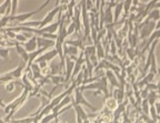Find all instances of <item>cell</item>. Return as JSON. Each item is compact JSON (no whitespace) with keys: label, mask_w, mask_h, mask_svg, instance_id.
<instances>
[{"label":"cell","mask_w":160,"mask_h":123,"mask_svg":"<svg viewBox=\"0 0 160 123\" xmlns=\"http://www.w3.org/2000/svg\"><path fill=\"white\" fill-rule=\"evenodd\" d=\"M29 93H30V91L28 90V89H25L23 92L21 93V96L18 97L16 100H13L12 102H10L9 104L6 106V108L3 109V112H5V114H7V116H6V121H7V122H10V121H11V118L13 116L15 112L20 108V106H22L23 103H25V101L28 99Z\"/></svg>","instance_id":"obj_1"},{"label":"cell","mask_w":160,"mask_h":123,"mask_svg":"<svg viewBox=\"0 0 160 123\" xmlns=\"http://www.w3.org/2000/svg\"><path fill=\"white\" fill-rule=\"evenodd\" d=\"M73 93H75V96L72 97V102H71L72 104H78V106H81V104H82V106H88L91 111H97V108H95L91 103H89L87 100H86L85 97H83V94H82V92L79 90L78 87L75 89Z\"/></svg>","instance_id":"obj_2"},{"label":"cell","mask_w":160,"mask_h":123,"mask_svg":"<svg viewBox=\"0 0 160 123\" xmlns=\"http://www.w3.org/2000/svg\"><path fill=\"white\" fill-rule=\"evenodd\" d=\"M60 10H61V6H56V7L53 8L52 10H50L49 12H48L47 15H46V17L43 18L42 20L40 21V27H39V29H40V28L46 27V26L50 25V23L52 22V20L55 19V17L57 16V13H59Z\"/></svg>","instance_id":"obj_3"},{"label":"cell","mask_w":160,"mask_h":123,"mask_svg":"<svg viewBox=\"0 0 160 123\" xmlns=\"http://www.w3.org/2000/svg\"><path fill=\"white\" fill-rule=\"evenodd\" d=\"M66 61V70H65V82H68V81L71 79V75H72V71L73 68H75V63L76 61L71 60L69 57H66L65 58Z\"/></svg>","instance_id":"obj_4"},{"label":"cell","mask_w":160,"mask_h":123,"mask_svg":"<svg viewBox=\"0 0 160 123\" xmlns=\"http://www.w3.org/2000/svg\"><path fill=\"white\" fill-rule=\"evenodd\" d=\"M57 55H58L57 50H56V49H52V50L48 51V52H45L43 54L40 55L35 62L39 63V62H43V61H45V62H49V61H51L55 57H57Z\"/></svg>","instance_id":"obj_5"},{"label":"cell","mask_w":160,"mask_h":123,"mask_svg":"<svg viewBox=\"0 0 160 123\" xmlns=\"http://www.w3.org/2000/svg\"><path fill=\"white\" fill-rule=\"evenodd\" d=\"M105 75H106V78L108 79V82H109L112 87H115V88H120V87H121L120 86L119 81H118V79H117V75H116L111 70L106 69Z\"/></svg>","instance_id":"obj_6"},{"label":"cell","mask_w":160,"mask_h":123,"mask_svg":"<svg viewBox=\"0 0 160 123\" xmlns=\"http://www.w3.org/2000/svg\"><path fill=\"white\" fill-rule=\"evenodd\" d=\"M23 48L27 50V52H33V51L37 50L38 48V43H37V37H31L29 38V40L27 41L26 43H23Z\"/></svg>","instance_id":"obj_7"},{"label":"cell","mask_w":160,"mask_h":123,"mask_svg":"<svg viewBox=\"0 0 160 123\" xmlns=\"http://www.w3.org/2000/svg\"><path fill=\"white\" fill-rule=\"evenodd\" d=\"M59 25H60V21H56V22L50 23V25L46 26V27H43V28H40V31L42 33H53V35H55L58 29H59ZM38 29H39V28H38Z\"/></svg>","instance_id":"obj_8"},{"label":"cell","mask_w":160,"mask_h":123,"mask_svg":"<svg viewBox=\"0 0 160 123\" xmlns=\"http://www.w3.org/2000/svg\"><path fill=\"white\" fill-rule=\"evenodd\" d=\"M37 43H38V48H50V47H53L56 43L55 40H50V39H46L42 37H37Z\"/></svg>","instance_id":"obj_9"},{"label":"cell","mask_w":160,"mask_h":123,"mask_svg":"<svg viewBox=\"0 0 160 123\" xmlns=\"http://www.w3.org/2000/svg\"><path fill=\"white\" fill-rule=\"evenodd\" d=\"M15 48H16V50H17L18 54L22 58L23 62L28 63V61H29V52H27V50L23 48V45H21L19 42H17V43H16V45H15Z\"/></svg>","instance_id":"obj_10"},{"label":"cell","mask_w":160,"mask_h":123,"mask_svg":"<svg viewBox=\"0 0 160 123\" xmlns=\"http://www.w3.org/2000/svg\"><path fill=\"white\" fill-rule=\"evenodd\" d=\"M123 11V2H118L115 6V10H113V25L118 23L120 17H121V13Z\"/></svg>","instance_id":"obj_11"},{"label":"cell","mask_w":160,"mask_h":123,"mask_svg":"<svg viewBox=\"0 0 160 123\" xmlns=\"http://www.w3.org/2000/svg\"><path fill=\"white\" fill-rule=\"evenodd\" d=\"M113 98L117 100L118 104L122 103L125 101V90H123V87H120V88H116L113 90Z\"/></svg>","instance_id":"obj_12"},{"label":"cell","mask_w":160,"mask_h":123,"mask_svg":"<svg viewBox=\"0 0 160 123\" xmlns=\"http://www.w3.org/2000/svg\"><path fill=\"white\" fill-rule=\"evenodd\" d=\"M128 101H125V103H120V104H118L117 109H116L115 111H113V121H118L120 119V116H121V114H123V112L126 111V103H127Z\"/></svg>","instance_id":"obj_13"},{"label":"cell","mask_w":160,"mask_h":123,"mask_svg":"<svg viewBox=\"0 0 160 123\" xmlns=\"http://www.w3.org/2000/svg\"><path fill=\"white\" fill-rule=\"evenodd\" d=\"M95 45H96V54H97L98 59H99V60H103L106 57V51L102 45V42H101V41H97V42L95 43Z\"/></svg>","instance_id":"obj_14"},{"label":"cell","mask_w":160,"mask_h":123,"mask_svg":"<svg viewBox=\"0 0 160 123\" xmlns=\"http://www.w3.org/2000/svg\"><path fill=\"white\" fill-rule=\"evenodd\" d=\"M99 81H100L99 91L105 94L106 98H108V97H109V90H108V79L106 78V75H103V77H101V78H100Z\"/></svg>","instance_id":"obj_15"},{"label":"cell","mask_w":160,"mask_h":123,"mask_svg":"<svg viewBox=\"0 0 160 123\" xmlns=\"http://www.w3.org/2000/svg\"><path fill=\"white\" fill-rule=\"evenodd\" d=\"M118 106V102L117 100H116L113 97H108V98H106V109L109 111H115L116 109H117Z\"/></svg>","instance_id":"obj_16"},{"label":"cell","mask_w":160,"mask_h":123,"mask_svg":"<svg viewBox=\"0 0 160 123\" xmlns=\"http://www.w3.org/2000/svg\"><path fill=\"white\" fill-rule=\"evenodd\" d=\"M146 19L157 22V21L160 19V10H159V9H157V8H153L152 10L148 13V16H147V18H146Z\"/></svg>","instance_id":"obj_17"},{"label":"cell","mask_w":160,"mask_h":123,"mask_svg":"<svg viewBox=\"0 0 160 123\" xmlns=\"http://www.w3.org/2000/svg\"><path fill=\"white\" fill-rule=\"evenodd\" d=\"M72 106L75 108V110H76V114H77L78 116H80L82 120H87V119L89 118V116H88L87 113L85 112V110H83L81 106H78V104H72Z\"/></svg>","instance_id":"obj_18"},{"label":"cell","mask_w":160,"mask_h":123,"mask_svg":"<svg viewBox=\"0 0 160 123\" xmlns=\"http://www.w3.org/2000/svg\"><path fill=\"white\" fill-rule=\"evenodd\" d=\"M16 86H20V87H22L23 88V84L22 83H20V82H15V81H9V82H7L5 84V90L6 92H12L13 90H15Z\"/></svg>","instance_id":"obj_19"},{"label":"cell","mask_w":160,"mask_h":123,"mask_svg":"<svg viewBox=\"0 0 160 123\" xmlns=\"http://www.w3.org/2000/svg\"><path fill=\"white\" fill-rule=\"evenodd\" d=\"M50 81L55 84V86H60L65 82V77H61V75H50Z\"/></svg>","instance_id":"obj_20"},{"label":"cell","mask_w":160,"mask_h":123,"mask_svg":"<svg viewBox=\"0 0 160 123\" xmlns=\"http://www.w3.org/2000/svg\"><path fill=\"white\" fill-rule=\"evenodd\" d=\"M150 72L153 73V74H157L158 71H157V63H156V55L155 52L151 54V63H150Z\"/></svg>","instance_id":"obj_21"},{"label":"cell","mask_w":160,"mask_h":123,"mask_svg":"<svg viewBox=\"0 0 160 123\" xmlns=\"http://www.w3.org/2000/svg\"><path fill=\"white\" fill-rule=\"evenodd\" d=\"M132 6V0H125L123 1V11H125L126 16H128V13L130 12V9Z\"/></svg>","instance_id":"obj_22"},{"label":"cell","mask_w":160,"mask_h":123,"mask_svg":"<svg viewBox=\"0 0 160 123\" xmlns=\"http://www.w3.org/2000/svg\"><path fill=\"white\" fill-rule=\"evenodd\" d=\"M52 120H56V116H55L53 113H50V114H47V116H43L39 122L40 123H49L50 121H52Z\"/></svg>","instance_id":"obj_23"},{"label":"cell","mask_w":160,"mask_h":123,"mask_svg":"<svg viewBox=\"0 0 160 123\" xmlns=\"http://www.w3.org/2000/svg\"><path fill=\"white\" fill-rule=\"evenodd\" d=\"M148 100V103H149L150 106H153L156 103V100H157V94H156L155 92H150L149 96L146 98Z\"/></svg>","instance_id":"obj_24"},{"label":"cell","mask_w":160,"mask_h":123,"mask_svg":"<svg viewBox=\"0 0 160 123\" xmlns=\"http://www.w3.org/2000/svg\"><path fill=\"white\" fill-rule=\"evenodd\" d=\"M9 17L10 16H3L1 19H0V29L7 27L8 23H9Z\"/></svg>","instance_id":"obj_25"},{"label":"cell","mask_w":160,"mask_h":123,"mask_svg":"<svg viewBox=\"0 0 160 123\" xmlns=\"http://www.w3.org/2000/svg\"><path fill=\"white\" fill-rule=\"evenodd\" d=\"M142 111L145 112V116H149V111H150V104L148 103V100L146 99L145 101H142Z\"/></svg>","instance_id":"obj_26"},{"label":"cell","mask_w":160,"mask_h":123,"mask_svg":"<svg viewBox=\"0 0 160 123\" xmlns=\"http://www.w3.org/2000/svg\"><path fill=\"white\" fill-rule=\"evenodd\" d=\"M15 39L17 42L20 43V45H21V43L23 45V42H27V37H26L25 35H21V33H17Z\"/></svg>","instance_id":"obj_27"},{"label":"cell","mask_w":160,"mask_h":123,"mask_svg":"<svg viewBox=\"0 0 160 123\" xmlns=\"http://www.w3.org/2000/svg\"><path fill=\"white\" fill-rule=\"evenodd\" d=\"M109 48H110V53H111L112 55H116V53H117V45H116L115 40L110 41Z\"/></svg>","instance_id":"obj_28"},{"label":"cell","mask_w":160,"mask_h":123,"mask_svg":"<svg viewBox=\"0 0 160 123\" xmlns=\"http://www.w3.org/2000/svg\"><path fill=\"white\" fill-rule=\"evenodd\" d=\"M18 9V0H11V15L10 16H15L17 13Z\"/></svg>","instance_id":"obj_29"},{"label":"cell","mask_w":160,"mask_h":123,"mask_svg":"<svg viewBox=\"0 0 160 123\" xmlns=\"http://www.w3.org/2000/svg\"><path fill=\"white\" fill-rule=\"evenodd\" d=\"M75 31H76V23L73 22V21H71V22H70V25L68 26V28H67V35H72Z\"/></svg>","instance_id":"obj_30"},{"label":"cell","mask_w":160,"mask_h":123,"mask_svg":"<svg viewBox=\"0 0 160 123\" xmlns=\"http://www.w3.org/2000/svg\"><path fill=\"white\" fill-rule=\"evenodd\" d=\"M0 57H2L3 59L7 60L9 57V49L8 48H0Z\"/></svg>","instance_id":"obj_31"},{"label":"cell","mask_w":160,"mask_h":123,"mask_svg":"<svg viewBox=\"0 0 160 123\" xmlns=\"http://www.w3.org/2000/svg\"><path fill=\"white\" fill-rule=\"evenodd\" d=\"M132 52H133V48H128L127 49V53H128V55H129L130 59H133V57L136 55V53H132Z\"/></svg>","instance_id":"obj_32"},{"label":"cell","mask_w":160,"mask_h":123,"mask_svg":"<svg viewBox=\"0 0 160 123\" xmlns=\"http://www.w3.org/2000/svg\"><path fill=\"white\" fill-rule=\"evenodd\" d=\"M50 1H51V0H46V1H45V3H43V5H41L39 8H38V10H39V11H41V10H42V9H43V8H46L48 5H49V3H50Z\"/></svg>","instance_id":"obj_33"},{"label":"cell","mask_w":160,"mask_h":123,"mask_svg":"<svg viewBox=\"0 0 160 123\" xmlns=\"http://www.w3.org/2000/svg\"><path fill=\"white\" fill-rule=\"evenodd\" d=\"M155 109H156V111H157V114L160 116V102H156L155 103Z\"/></svg>","instance_id":"obj_34"},{"label":"cell","mask_w":160,"mask_h":123,"mask_svg":"<svg viewBox=\"0 0 160 123\" xmlns=\"http://www.w3.org/2000/svg\"><path fill=\"white\" fill-rule=\"evenodd\" d=\"M132 5L135 6V7H137V6L139 5V0H132Z\"/></svg>","instance_id":"obj_35"},{"label":"cell","mask_w":160,"mask_h":123,"mask_svg":"<svg viewBox=\"0 0 160 123\" xmlns=\"http://www.w3.org/2000/svg\"><path fill=\"white\" fill-rule=\"evenodd\" d=\"M0 108H2V109L6 108V104L2 102V100H1V99H0Z\"/></svg>","instance_id":"obj_36"},{"label":"cell","mask_w":160,"mask_h":123,"mask_svg":"<svg viewBox=\"0 0 160 123\" xmlns=\"http://www.w3.org/2000/svg\"><path fill=\"white\" fill-rule=\"evenodd\" d=\"M156 29H157V30L158 29H160V19L156 22Z\"/></svg>","instance_id":"obj_37"},{"label":"cell","mask_w":160,"mask_h":123,"mask_svg":"<svg viewBox=\"0 0 160 123\" xmlns=\"http://www.w3.org/2000/svg\"><path fill=\"white\" fill-rule=\"evenodd\" d=\"M151 1H152V2H153V3H155V5H156V3H157L158 1H159V0H151Z\"/></svg>","instance_id":"obj_38"},{"label":"cell","mask_w":160,"mask_h":123,"mask_svg":"<svg viewBox=\"0 0 160 123\" xmlns=\"http://www.w3.org/2000/svg\"><path fill=\"white\" fill-rule=\"evenodd\" d=\"M122 123H129V122H128V121H125V120H123V122Z\"/></svg>","instance_id":"obj_39"},{"label":"cell","mask_w":160,"mask_h":123,"mask_svg":"<svg viewBox=\"0 0 160 123\" xmlns=\"http://www.w3.org/2000/svg\"><path fill=\"white\" fill-rule=\"evenodd\" d=\"M57 123H66V122H57Z\"/></svg>","instance_id":"obj_40"}]
</instances>
